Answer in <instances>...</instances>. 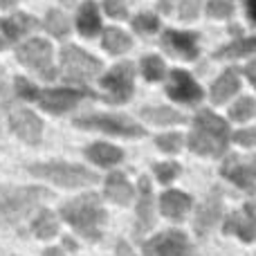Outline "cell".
Returning a JSON list of instances; mask_svg holds the SVG:
<instances>
[{
  "mask_svg": "<svg viewBox=\"0 0 256 256\" xmlns=\"http://www.w3.org/2000/svg\"><path fill=\"white\" fill-rule=\"evenodd\" d=\"M178 173H180V166H178L176 162H164V164H155V176H158L160 182H171L178 178Z\"/></svg>",
  "mask_w": 256,
  "mask_h": 256,
  "instance_id": "34",
  "label": "cell"
},
{
  "mask_svg": "<svg viewBox=\"0 0 256 256\" xmlns=\"http://www.w3.org/2000/svg\"><path fill=\"white\" fill-rule=\"evenodd\" d=\"M225 234H236L240 240H256V202H248L243 212H234L225 220Z\"/></svg>",
  "mask_w": 256,
  "mask_h": 256,
  "instance_id": "14",
  "label": "cell"
},
{
  "mask_svg": "<svg viewBox=\"0 0 256 256\" xmlns=\"http://www.w3.org/2000/svg\"><path fill=\"white\" fill-rule=\"evenodd\" d=\"M142 117L153 122V124H182V122H184V115H180L178 110H171V108H164V106L144 108Z\"/></svg>",
  "mask_w": 256,
  "mask_h": 256,
  "instance_id": "25",
  "label": "cell"
},
{
  "mask_svg": "<svg viewBox=\"0 0 256 256\" xmlns=\"http://www.w3.org/2000/svg\"><path fill=\"white\" fill-rule=\"evenodd\" d=\"M220 171L238 189L248 191V194L256 191V155H252L250 160H240V155H230L222 162Z\"/></svg>",
  "mask_w": 256,
  "mask_h": 256,
  "instance_id": "11",
  "label": "cell"
},
{
  "mask_svg": "<svg viewBox=\"0 0 256 256\" xmlns=\"http://www.w3.org/2000/svg\"><path fill=\"white\" fill-rule=\"evenodd\" d=\"M132 76H135V66L132 63H120L115 66L106 76L102 86L106 90L108 104H124L132 94Z\"/></svg>",
  "mask_w": 256,
  "mask_h": 256,
  "instance_id": "10",
  "label": "cell"
},
{
  "mask_svg": "<svg viewBox=\"0 0 256 256\" xmlns=\"http://www.w3.org/2000/svg\"><path fill=\"white\" fill-rule=\"evenodd\" d=\"M61 68L68 81H90L99 74L102 63L84 50L68 45L61 50Z\"/></svg>",
  "mask_w": 256,
  "mask_h": 256,
  "instance_id": "6",
  "label": "cell"
},
{
  "mask_svg": "<svg viewBox=\"0 0 256 256\" xmlns=\"http://www.w3.org/2000/svg\"><path fill=\"white\" fill-rule=\"evenodd\" d=\"M162 48L178 58L194 61V58L198 56V36H196L194 32L168 30V32H164V36H162Z\"/></svg>",
  "mask_w": 256,
  "mask_h": 256,
  "instance_id": "13",
  "label": "cell"
},
{
  "mask_svg": "<svg viewBox=\"0 0 256 256\" xmlns=\"http://www.w3.org/2000/svg\"><path fill=\"white\" fill-rule=\"evenodd\" d=\"M245 9H248L250 20L256 22V0H245Z\"/></svg>",
  "mask_w": 256,
  "mask_h": 256,
  "instance_id": "41",
  "label": "cell"
},
{
  "mask_svg": "<svg viewBox=\"0 0 256 256\" xmlns=\"http://www.w3.org/2000/svg\"><path fill=\"white\" fill-rule=\"evenodd\" d=\"M256 52V36L254 38H240L236 43L227 45V48L218 50L216 52V58H238V56H245V54H252Z\"/></svg>",
  "mask_w": 256,
  "mask_h": 256,
  "instance_id": "27",
  "label": "cell"
},
{
  "mask_svg": "<svg viewBox=\"0 0 256 256\" xmlns=\"http://www.w3.org/2000/svg\"><path fill=\"white\" fill-rule=\"evenodd\" d=\"M84 97H92L90 90H74V88H56V90H36L34 99L52 115H61L76 106Z\"/></svg>",
  "mask_w": 256,
  "mask_h": 256,
  "instance_id": "9",
  "label": "cell"
},
{
  "mask_svg": "<svg viewBox=\"0 0 256 256\" xmlns=\"http://www.w3.org/2000/svg\"><path fill=\"white\" fill-rule=\"evenodd\" d=\"M140 198H137V227L135 234L142 236L155 225L153 214V189H150L148 178H140Z\"/></svg>",
  "mask_w": 256,
  "mask_h": 256,
  "instance_id": "17",
  "label": "cell"
},
{
  "mask_svg": "<svg viewBox=\"0 0 256 256\" xmlns=\"http://www.w3.org/2000/svg\"><path fill=\"white\" fill-rule=\"evenodd\" d=\"M43 256H66V254H63L58 248H50V250H45L43 252Z\"/></svg>",
  "mask_w": 256,
  "mask_h": 256,
  "instance_id": "43",
  "label": "cell"
},
{
  "mask_svg": "<svg viewBox=\"0 0 256 256\" xmlns=\"http://www.w3.org/2000/svg\"><path fill=\"white\" fill-rule=\"evenodd\" d=\"M200 0H180V18L182 20H194L198 16Z\"/></svg>",
  "mask_w": 256,
  "mask_h": 256,
  "instance_id": "36",
  "label": "cell"
},
{
  "mask_svg": "<svg viewBox=\"0 0 256 256\" xmlns=\"http://www.w3.org/2000/svg\"><path fill=\"white\" fill-rule=\"evenodd\" d=\"M106 12L112 18H126L128 16V0H106Z\"/></svg>",
  "mask_w": 256,
  "mask_h": 256,
  "instance_id": "35",
  "label": "cell"
},
{
  "mask_svg": "<svg viewBox=\"0 0 256 256\" xmlns=\"http://www.w3.org/2000/svg\"><path fill=\"white\" fill-rule=\"evenodd\" d=\"M106 198L115 204H130L135 198V189L126 180L124 173H110L106 180Z\"/></svg>",
  "mask_w": 256,
  "mask_h": 256,
  "instance_id": "18",
  "label": "cell"
},
{
  "mask_svg": "<svg viewBox=\"0 0 256 256\" xmlns=\"http://www.w3.org/2000/svg\"><path fill=\"white\" fill-rule=\"evenodd\" d=\"M160 27V20L155 14H140V16L132 18V30L140 32V34H150V32H155Z\"/></svg>",
  "mask_w": 256,
  "mask_h": 256,
  "instance_id": "31",
  "label": "cell"
},
{
  "mask_svg": "<svg viewBox=\"0 0 256 256\" xmlns=\"http://www.w3.org/2000/svg\"><path fill=\"white\" fill-rule=\"evenodd\" d=\"M61 218L72 225L84 238L90 243L102 238V225L106 222V212L102 207V200L94 194H86L74 198L61 207Z\"/></svg>",
  "mask_w": 256,
  "mask_h": 256,
  "instance_id": "3",
  "label": "cell"
},
{
  "mask_svg": "<svg viewBox=\"0 0 256 256\" xmlns=\"http://www.w3.org/2000/svg\"><path fill=\"white\" fill-rule=\"evenodd\" d=\"M16 2H18V0H0V7H2V9H9V7H14Z\"/></svg>",
  "mask_w": 256,
  "mask_h": 256,
  "instance_id": "44",
  "label": "cell"
},
{
  "mask_svg": "<svg viewBox=\"0 0 256 256\" xmlns=\"http://www.w3.org/2000/svg\"><path fill=\"white\" fill-rule=\"evenodd\" d=\"M7 38H4V34H2V27H0V50H2V48H7Z\"/></svg>",
  "mask_w": 256,
  "mask_h": 256,
  "instance_id": "46",
  "label": "cell"
},
{
  "mask_svg": "<svg viewBox=\"0 0 256 256\" xmlns=\"http://www.w3.org/2000/svg\"><path fill=\"white\" fill-rule=\"evenodd\" d=\"M142 72H144V76L148 81H160L164 76V61L160 56H146L144 61H142Z\"/></svg>",
  "mask_w": 256,
  "mask_h": 256,
  "instance_id": "29",
  "label": "cell"
},
{
  "mask_svg": "<svg viewBox=\"0 0 256 256\" xmlns=\"http://www.w3.org/2000/svg\"><path fill=\"white\" fill-rule=\"evenodd\" d=\"M238 90V74H236L234 70H227L225 74L220 76V79L214 84V88H212V99L216 104H222V102H227V99L232 97V94Z\"/></svg>",
  "mask_w": 256,
  "mask_h": 256,
  "instance_id": "23",
  "label": "cell"
},
{
  "mask_svg": "<svg viewBox=\"0 0 256 256\" xmlns=\"http://www.w3.org/2000/svg\"><path fill=\"white\" fill-rule=\"evenodd\" d=\"M32 232H34L38 238H52L54 234L58 232V222H56V216L52 212H40L36 216V220L32 222Z\"/></svg>",
  "mask_w": 256,
  "mask_h": 256,
  "instance_id": "26",
  "label": "cell"
},
{
  "mask_svg": "<svg viewBox=\"0 0 256 256\" xmlns=\"http://www.w3.org/2000/svg\"><path fill=\"white\" fill-rule=\"evenodd\" d=\"M232 12H234L232 0H209L207 2V14L214 18H227Z\"/></svg>",
  "mask_w": 256,
  "mask_h": 256,
  "instance_id": "32",
  "label": "cell"
},
{
  "mask_svg": "<svg viewBox=\"0 0 256 256\" xmlns=\"http://www.w3.org/2000/svg\"><path fill=\"white\" fill-rule=\"evenodd\" d=\"M166 94L171 99H176V102H182V104H196L202 99L200 86L182 70L171 72V79H168V86H166Z\"/></svg>",
  "mask_w": 256,
  "mask_h": 256,
  "instance_id": "15",
  "label": "cell"
},
{
  "mask_svg": "<svg viewBox=\"0 0 256 256\" xmlns=\"http://www.w3.org/2000/svg\"><path fill=\"white\" fill-rule=\"evenodd\" d=\"M104 48L110 54H122L126 50H130V36L120 27H108L104 32Z\"/></svg>",
  "mask_w": 256,
  "mask_h": 256,
  "instance_id": "24",
  "label": "cell"
},
{
  "mask_svg": "<svg viewBox=\"0 0 256 256\" xmlns=\"http://www.w3.org/2000/svg\"><path fill=\"white\" fill-rule=\"evenodd\" d=\"M9 126H12V130L16 132L22 142H27V144H38L40 135H43V124H40V120L32 110H27V108H14V110L9 112Z\"/></svg>",
  "mask_w": 256,
  "mask_h": 256,
  "instance_id": "12",
  "label": "cell"
},
{
  "mask_svg": "<svg viewBox=\"0 0 256 256\" xmlns=\"http://www.w3.org/2000/svg\"><path fill=\"white\" fill-rule=\"evenodd\" d=\"M27 171L36 178H45V180L54 182L66 189H79V186L94 184L99 180L97 173L88 171L81 164H68V162H45V164H30Z\"/></svg>",
  "mask_w": 256,
  "mask_h": 256,
  "instance_id": "4",
  "label": "cell"
},
{
  "mask_svg": "<svg viewBox=\"0 0 256 256\" xmlns=\"http://www.w3.org/2000/svg\"><path fill=\"white\" fill-rule=\"evenodd\" d=\"M245 76H248V79L252 81L254 88H256V61H252L248 68H245Z\"/></svg>",
  "mask_w": 256,
  "mask_h": 256,
  "instance_id": "42",
  "label": "cell"
},
{
  "mask_svg": "<svg viewBox=\"0 0 256 256\" xmlns=\"http://www.w3.org/2000/svg\"><path fill=\"white\" fill-rule=\"evenodd\" d=\"M227 144H230V126H227V122L209 110L198 112L189 135V148L198 155L220 158L227 150Z\"/></svg>",
  "mask_w": 256,
  "mask_h": 256,
  "instance_id": "1",
  "label": "cell"
},
{
  "mask_svg": "<svg viewBox=\"0 0 256 256\" xmlns=\"http://www.w3.org/2000/svg\"><path fill=\"white\" fill-rule=\"evenodd\" d=\"M76 128H86V130H102L108 135H122V137H142L146 135L144 126L130 122L128 117L117 115H88L74 120Z\"/></svg>",
  "mask_w": 256,
  "mask_h": 256,
  "instance_id": "7",
  "label": "cell"
},
{
  "mask_svg": "<svg viewBox=\"0 0 256 256\" xmlns=\"http://www.w3.org/2000/svg\"><path fill=\"white\" fill-rule=\"evenodd\" d=\"M0 27H2V34L7 38V43H12V40H18L20 36H25L30 30H34L36 20L32 16H27V14H14L7 20L0 22Z\"/></svg>",
  "mask_w": 256,
  "mask_h": 256,
  "instance_id": "20",
  "label": "cell"
},
{
  "mask_svg": "<svg viewBox=\"0 0 256 256\" xmlns=\"http://www.w3.org/2000/svg\"><path fill=\"white\" fill-rule=\"evenodd\" d=\"M254 110H256V104H254V99H250V97H243L240 102H236L234 106H232V110H230V117L234 122H248L250 117L254 115Z\"/></svg>",
  "mask_w": 256,
  "mask_h": 256,
  "instance_id": "30",
  "label": "cell"
},
{
  "mask_svg": "<svg viewBox=\"0 0 256 256\" xmlns=\"http://www.w3.org/2000/svg\"><path fill=\"white\" fill-rule=\"evenodd\" d=\"M63 243H66V248L68 250H76V243L72 238H63Z\"/></svg>",
  "mask_w": 256,
  "mask_h": 256,
  "instance_id": "45",
  "label": "cell"
},
{
  "mask_svg": "<svg viewBox=\"0 0 256 256\" xmlns=\"http://www.w3.org/2000/svg\"><path fill=\"white\" fill-rule=\"evenodd\" d=\"M222 216V196H220V189L214 186L212 194L204 198L202 207H200L198 216H196V232L198 236H204Z\"/></svg>",
  "mask_w": 256,
  "mask_h": 256,
  "instance_id": "16",
  "label": "cell"
},
{
  "mask_svg": "<svg viewBox=\"0 0 256 256\" xmlns=\"http://www.w3.org/2000/svg\"><path fill=\"white\" fill-rule=\"evenodd\" d=\"M45 30L52 36H56V38H63V36L70 34V20H68V16L63 12L52 9V12H48V16H45Z\"/></svg>",
  "mask_w": 256,
  "mask_h": 256,
  "instance_id": "28",
  "label": "cell"
},
{
  "mask_svg": "<svg viewBox=\"0 0 256 256\" xmlns=\"http://www.w3.org/2000/svg\"><path fill=\"white\" fill-rule=\"evenodd\" d=\"M86 155H88L90 160H92L94 164H99V166H112V164L122 162L124 160V153H122L117 146H110V144H92L86 148Z\"/></svg>",
  "mask_w": 256,
  "mask_h": 256,
  "instance_id": "21",
  "label": "cell"
},
{
  "mask_svg": "<svg viewBox=\"0 0 256 256\" xmlns=\"http://www.w3.org/2000/svg\"><path fill=\"white\" fill-rule=\"evenodd\" d=\"M189 207H191V198L186 194H182V191H166L160 198V209L171 220H182L186 216V212H189Z\"/></svg>",
  "mask_w": 256,
  "mask_h": 256,
  "instance_id": "19",
  "label": "cell"
},
{
  "mask_svg": "<svg viewBox=\"0 0 256 256\" xmlns=\"http://www.w3.org/2000/svg\"><path fill=\"white\" fill-rule=\"evenodd\" d=\"M76 27L84 36H94L102 27V20H99V9L94 2H86L81 4L79 16H76Z\"/></svg>",
  "mask_w": 256,
  "mask_h": 256,
  "instance_id": "22",
  "label": "cell"
},
{
  "mask_svg": "<svg viewBox=\"0 0 256 256\" xmlns=\"http://www.w3.org/2000/svg\"><path fill=\"white\" fill-rule=\"evenodd\" d=\"M50 198L45 186H4L0 184V225L18 227L43 200Z\"/></svg>",
  "mask_w": 256,
  "mask_h": 256,
  "instance_id": "2",
  "label": "cell"
},
{
  "mask_svg": "<svg viewBox=\"0 0 256 256\" xmlns=\"http://www.w3.org/2000/svg\"><path fill=\"white\" fill-rule=\"evenodd\" d=\"M234 140L238 142L240 146H256V130L254 128H245V130H238L234 135Z\"/></svg>",
  "mask_w": 256,
  "mask_h": 256,
  "instance_id": "39",
  "label": "cell"
},
{
  "mask_svg": "<svg viewBox=\"0 0 256 256\" xmlns=\"http://www.w3.org/2000/svg\"><path fill=\"white\" fill-rule=\"evenodd\" d=\"M61 2H63V4H72V2H74V0H61Z\"/></svg>",
  "mask_w": 256,
  "mask_h": 256,
  "instance_id": "47",
  "label": "cell"
},
{
  "mask_svg": "<svg viewBox=\"0 0 256 256\" xmlns=\"http://www.w3.org/2000/svg\"><path fill=\"white\" fill-rule=\"evenodd\" d=\"M115 256H135V254H132V250L128 248V243L120 240V243L115 245Z\"/></svg>",
  "mask_w": 256,
  "mask_h": 256,
  "instance_id": "40",
  "label": "cell"
},
{
  "mask_svg": "<svg viewBox=\"0 0 256 256\" xmlns=\"http://www.w3.org/2000/svg\"><path fill=\"white\" fill-rule=\"evenodd\" d=\"M16 56L22 66H27L30 70H34L40 79L52 81L56 76L52 68V48H50L48 40L43 38H32L27 43H22L16 50Z\"/></svg>",
  "mask_w": 256,
  "mask_h": 256,
  "instance_id": "5",
  "label": "cell"
},
{
  "mask_svg": "<svg viewBox=\"0 0 256 256\" xmlns=\"http://www.w3.org/2000/svg\"><path fill=\"white\" fill-rule=\"evenodd\" d=\"M155 142L164 153H178L182 146V135L180 132H166V135H160Z\"/></svg>",
  "mask_w": 256,
  "mask_h": 256,
  "instance_id": "33",
  "label": "cell"
},
{
  "mask_svg": "<svg viewBox=\"0 0 256 256\" xmlns=\"http://www.w3.org/2000/svg\"><path fill=\"white\" fill-rule=\"evenodd\" d=\"M9 104H12V97H9V88H7V81H4V72L0 68V117L9 108Z\"/></svg>",
  "mask_w": 256,
  "mask_h": 256,
  "instance_id": "37",
  "label": "cell"
},
{
  "mask_svg": "<svg viewBox=\"0 0 256 256\" xmlns=\"http://www.w3.org/2000/svg\"><path fill=\"white\" fill-rule=\"evenodd\" d=\"M142 252L144 256H194V248L182 232L168 230L146 240Z\"/></svg>",
  "mask_w": 256,
  "mask_h": 256,
  "instance_id": "8",
  "label": "cell"
},
{
  "mask_svg": "<svg viewBox=\"0 0 256 256\" xmlns=\"http://www.w3.org/2000/svg\"><path fill=\"white\" fill-rule=\"evenodd\" d=\"M16 92L20 94L22 99H34L36 88H34V86H32L27 79H22V76H18V79H16Z\"/></svg>",
  "mask_w": 256,
  "mask_h": 256,
  "instance_id": "38",
  "label": "cell"
}]
</instances>
